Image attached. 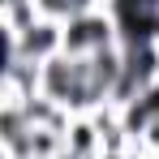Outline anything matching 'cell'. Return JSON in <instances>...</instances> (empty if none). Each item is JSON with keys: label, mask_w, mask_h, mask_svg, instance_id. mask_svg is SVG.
<instances>
[{"label": "cell", "mask_w": 159, "mask_h": 159, "mask_svg": "<svg viewBox=\"0 0 159 159\" xmlns=\"http://www.w3.org/2000/svg\"><path fill=\"white\" fill-rule=\"evenodd\" d=\"M120 43V22L112 9H90L73 22H65V52L69 56H99Z\"/></svg>", "instance_id": "obj_1"}, {"label": "cell", "mask_w": 159, "mask_h": 159, "mask_svg": "<svg viewBox=\"0 0 159 159\" xmlns=\"http://www.w3.org/2000/svg\"><path fill=\"white\" fill-rule=\"evenodd\" d=\"M4 52H17L34 60V65H48L52 56L65 52V22H52V17H39L34 26H26L22 34L4 39Z\"/></svg>", "instance_id": "obj_2"}, {"label": "cell", "mask_w": 159, "mask_h": 159, "mask_svg": "<svg viewBox=\"0 0 159 159\" xmlns=\"http://www.w3.org/2000/svg\"><path fill=\"white\" fill-rule=\"evenodd\" d=\"M90 9H107V0H39V13L52 22H73Z\"/></svg>", "instance_id": "obj_4"}, {"label": "cell", "mask_w": 159, "mask_h": 159, "mask_svg": "<svg viewBox=\"0 0 159 159\" xmlns=\"http://www.w3.org/2000/svg\"><path fill=\"white\" fill-rule=\"evenodd\" d=\"M65 151L73 159H99L103 155V133L95 116H73L69 129H65Z\"/></svg>", "instance_id": "obj_3"}]
</instances>
